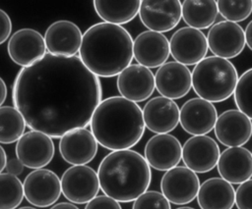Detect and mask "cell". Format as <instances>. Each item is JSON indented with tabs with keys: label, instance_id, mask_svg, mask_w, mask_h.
<instances>
[{
	"label": "cell",
	"instance_id": "obj_10",
	"mask_svg": "<svg viewBox=\"0 0 252 209\" xmlns=\"http://www.w3.org/2000/svg\"><path fill=\"white\" fill-rule=\"evenodd\" d=\"M208 49L205 33L190 26L177 29L169 39L170 55L184 66L197 65L206 58Z\"/></svg>",
	"mask_w": 252,
	"mask_h": 209
},
{
	"label": "cell",
	"instance_id": "obj_27",
	"mask_svg": "<svg viewBox=\"0 0 252 209\" xmlns=\"http://www.w3.org/2000/svg\"><path fill=\"white\" fill-rule=\"evenodd\" d=\"M181 11L184 23L188 26L199 30L211 27L219 14L217 1L215 0H185L181 3Z\"/></svg>",
	"mask_w": 252,
	"mask_h": 209
},
{
	"label": "cell",
	"instance_id": "obj_22",
	"mask_svg": "<svg viewBox=\"0 0 252 209\" xmlns=\"http://www.w3.org/2000/svg\"><path fill=\"white\" fill-rule=\"evenodd\" d=\"M169 54V41L162 33L145 30L133 40L134 59L148 69L159 68L167 61Z\"/></svg>",
	"mask_w": 252,
	"mask_h": 209
},
{
	"label": "cell",
	"instance_id": "obj_33",
	"mask_svg": "<svg viewBox=\"0 0 252 209\" xmlns=\"http://www.w3.org/2000/svg\"><path fill=\"white\" fill-rule=\"evenodd\" d=\"M237 209H252V179L240 183L235 190Z\"/></svg>",
	"mask_w": 252,
	"mask_h": 209
},
{
	"label": "cell",
	"instance_id": "obj_34",
	"mask_svg": "<svg viewBox=\"0 0 252 209\" xmlns=\"http://www.w3.org/2000/svg\"><path fill=\"white\" fill-rule=\"evenodd\" d=\"M85 209H122V207L116 200L106 195H98L88 202Z\"/></svg>",
	"mask_w": 252,
	"mask_h": 209
},
{
	"label": "cell",
	"instance_id": "obj_9",
	"mask_svg": "<svg viewBox=\"0 0 252 209\" xmlns=\"http://www.w3.org/2000/svg\"><path fill=\"white\" fill-rule=\"evenodd\" d=\"M207 42L214 56L226 60L235 58L246 45L244 29L236 23L220 21L210 27Z\"/></svg>",
	"mask_w": 252,
	"mask_h": 209
},
{
	"label": "cell",
	"instance_id": "obj_3",
	"mask_svg": "<svg viewBox=\"0 0 252 209\" xmlns=\"http://www.w3.org/2000/svg\"><path fill=\"white\" fill-rule=\"evenodd\" d=\"M90 127L96 142L111 151L135 146L146 128L141 107L122 96L101 100L92 116Z\"/></svg>",
	"mask_w": 252,
	"mask_h": 209
},
{
	"label": "cell",
	"instance_id": "obj_39",
	"mask_svg": "<svg viewBox=\"0 0 252 209\" xmlns=\"http://www.w3.org/2000/svg\"><path fill=\"white\" fill-rule=\"evenodd\" d=\"M50 209H79L76 205L72 204L71 202H59L54 205Z\"/></svg>",
	"mask_w": 252,
	"mask_h": 209
},
{
	"label": "cell",
	"instance_id": "obj_4",
	"mask_svg": "<svg viewBox=\"0 0 252 209\" xmlns=\"http://www.w3.org/2000/svg\"><path fill=\"white\" fill-rule=\"evenodd\" d=\"M99 187L104 195L117 202H132L151 184L152 171L137 151L117 150L108 153L97 168Z\"/></svg>",
	"mask_w": 252,
	"mask_h": 209
},
{
	"label": "cell",
	"instance_id": "obj_25",
	"mask_svg": "<svg viewBox=\"0 0 252 209\" xmlns=\"http://www.w3.org/2000/svg\"><path fill=\"white\" fill-rule=\"evenodd\" d=\"M197 201L201 209H232L235 204V190L223 179L210 178L200 185Z\"/></svg>",
	"mask_w": 252,
	"mask_h": 209
},
{
	"label": "cell",
	"instance_id": "obj_31",
	"mask_svg": "<svg viewBox=\"0 0 252 209\" xmlns=\"http://www.w3.org/2000/svg\"><path fill=\"white\" fill-rule=\"evenodd\" d=\"M217 5L219 13L225 21L236 24L246 20L252 13V0H219Z\"/></svg>",
	"mask_w": 252,
	"mask_h": 209
},
{
	"label": "cell",
	"instance_id": "obj_40",
	"mask_svg": "<svg viewBox=\"0 0 252 209\" xmlns=\"http://www.w3.org/2000/svg\"><path fill=\"white\" fill-rule=\"evenodd\" d=\"M6 164H7V155L4 148L0 145V174L6 168Z\"/></svg>",
	"mask_w": 252,
	"mask_h": 209
},
{
	"label": "cell",
	"instance_id": "obj_38",
	"mask_svg": "<svg viewBox=\"0 0 252 209\" xmlns=\"http://www.w3.org/2000/svg\"><path fill=\"white\" fill-rule=\"evenodd\" d=\"M7 93H8L7 85L4 81V79L0 77V107L5 102V100L7 98Z\"/></svg>",
	"mask_w": 252,
	"mask_h": 209
},
{
	"label": "cell",
	"instance_id": "obj_37",
	"mask_svg": "<svg viewBox=\"0 0 252 209\" xmlns=\"http://www.w3.org/2000/svg\"><path fill=\"white\" fill-rule=\"evenodd\" d=\"M244 34H245V43L248 46V48L252 51V21H250L249 24L246 26Z\"/></svg>",
	"mask_w": 252,
	"mask_h": 209
},
{
	"label": "cell",
	"instance_id": "obj_41",
	"mask_svg": "<svg viewBox=\"0 0 252 209\" xmlns=\"http://www.w3.org/2000/svg\"><path fill=\"white\" fill-rule=\"evenodd\" d=\"M18 209H36L34 207H31V206H24V207H20Z\"/></svg>",
	"mask_w": 252,
	"mask_h": 209
},
{
	"label": "cell",
	"instance_id": "obj_6",
	"mask_svg": "<svg viewBox=\"0 0 252 209\" xmlns=\"http://www.w3.org/2000/svg\"><path fill=\"white\" fill-rule=\"evenodd\" d=\"M61 193L71 203L86 204L97 196L100 189L96 172L87 166H71L60 179Z\"/></svg>",
	"mask_w": 252,
	"mask_h": 209
},
{
	"label": "cell",
	"instance_id": "obj_16",
	"mask_svg": "<svg viewBox=\"0 0 252 209\" xmlns=\"http://www.w3.org/2000/svg\"><path fill=\"white\" fill-rule=\"evenodd\" d=\"M116 85L122 97L132 102H143L149 99L155 89L153 72L139 64H131L118 76Z\"/></svg>",
	"mask_w": 252,
	"mask_h": 209
},
{
	"label": "cell",
	"instance_id": "obj_14",
	"mask_svg": "<svg viewBox=\"0 0 252 209\" xmlns=\"http://www.w3.org/2000/svg\"><path fill=\"white\" fill-rule=\"evenodd\" d=\"M220 147L208 135H193L182 146V160L185 167L194 173L205 174L212 171L220 158Z\"/></svg>",
	"mask_w": 252,
	"mask_h": 209
},
{
	"label": "cell",
	"instance_id": "obj_28",
	"mask_svg": "<svg viewBox=\"0 0 252 209\" xmlns=\"http://www.w3.org/2000/svg\"><path fill=\"white\" fill-rule=\"evenodd\" d=\"M26 122L14 106L0 107V143L18 141L26 130Z\"/></svg>",
	"mask_w": 252,
	"mask_h": 209
},
{
	"label": "cell",
	"instance_id": "obj_12",
	"mask_svg": "<svg viewBox=\"0 0 252 209\" xmlns=\"http://www.w3.org/2000/svg\"><path fill=\"white\" fill-rule=\"evenodd\" d=\"M139 17L149 30L159 33L170 31L182 18L181 2L179 0H143L140 4Z\"/></svg>",
	"mask_w": 252,
	"mask_h": 209
},
{
	"label": "cell",
	"instance_id": "obj_32",
	"mask_svg": "<svg viewBox=\"0 0 252 209\" xmlns=\"http://www.w3.org/2000/svg\"><path fill=\"white\" fill-rule=\"evenodd\" d=\"M132 209H171V207L161 192L147 190L134 201Z\"/></svg>",
	"mask_w": 252,
	"mask_h": 209
},
{
	"label": "cell",
	"instance_id": "obj_2",
	"mask_svg": "<svg viewBox=\"0 0 252 209\" xmlns=\"http://www.w3.org/2000/svg\"><path fill=\"white\" fill-rule=\"evenodd\" d=\"M79 58L97 78L118 76L134 58L133 38L121 26L94 24L83 34Z\"/></svg>",
	"mask_w": 252,
	"mask_h": 209
},
{
	"label": "cell",
	"instance_id": "obj_20",
	"mask_svg": "<svg viewBox=\"0 0 252 209\" xmlns=\"http://www.w3.org/2000/svg\"><path fill=\"white\" fill-rule=\"evenodd\" d=\"M214 131L222 145L239 147L252 136V121L239 110L229 109L218 116Z\"/></svg>",
	"mask_w": 252,
	"mask_h": 209
},
{
	"label": "cell",
	"instance_id": "obj_30",
	"mask_svg": "<svg viewBox=\"0 0 252 209\" xmlns=\"http://www.w3.org/2000/svg\"><path fill=\"white\" fill-rule=\"evenodd\" d=\"M233 98L237 110L252 121V68L246 70L238 78Z\"/></svg>",
	"mask_w": 252,
	"mask_h": 209
},
{
	"label": "cell",
	"instance_id": "obj_19",
	"mask_svg": "<svg viewBox=\"0 0 252 209\" xmlns=\"http://www.w3.org/2000/svg\"><path fill=\"white\" fill-rule=\"evenodd\" d=\"M144 158L150 167L166 172L176 167L182 158V145L172 134H155L146 143Z\"/></svg>",
	"mask_w": 252,
	"mask_h": 209
},
{
	"label": "cell",
	"instance_id": "obj_1",
	"mask_svg": "<svg viewBox=\"0 0 252 209\" xmlns=\"http://www.w3.org/2000/svg\"><path fill=\"white\" fill-rule=\"evenodd\" d=\"M101 97L99 78L78 56L47 53L22 68L12 85L14 107L26 125L51 138L89 126Z\"/></svg>",
	"mask_w": 252,
	"mask_h": 209
},
{
	"label": "cell",
	"instance_id": "obj_15",
	"mask_svg": "<svg viewBox=\"0 0 252 209\" xmlns=\"http://www.w3.org/2000/svg\"><path fill=\"white\" fill-rule=\"evenodd\" d=\"M82 37L80 27L67 20L52 23L43 36L47 53L60 57L76 56L81 47Z\"/></svg>",
	"mask_w": 252,
	"mask_h": 209
},
{
	"label": "cell",
	"instance_id": "obj_23",
	"mask_svg": "<svg viewBox=\"0 0 252 209\" xmlns=\"http://www.w3.org/2000/svg\"><path fill=\"white\" fill-rule=\"evenodd\" d=\"M145 127L154 133H169L179 124L180 109L176 102L163 96L149 99L143 110Z\"/></svg>",
	"mask_w": 252,
	"mask_h": 209
},
{
	"label": "cell",
	"instance_id": "obj_8",
	"mask_svg": "<svg viewBox=\"0 0 252 209\" xmlns=\"http://www.w3.org/2000/svg\"><path fill=\"white\" fill-rule=\"evenodd\" d=\"M24 196L29 203L39 208L53 205L61 195L59 177L51 170L32 171L24 180Z\"/></svg>",
	"mask_w": 252,
	"mask_h": 209
},
{
	"label": "cell",
	"instance_id": "obj_35",
	"mask_svg": "<svg viewBox=\"0 0 252 209\" xmlns=\"http://www.w3.org/2000/svg\"><path fill=\"white\" fill-rule=\"evenodd\" d=\"M12 31V22L9 15L0 9V45L3 44L10 36Z\"/></svg>",
	"mask_w": 252,
	"mask_h": 209
},
{
	"label": "cell",
	"instance_id": "obj_26",
	"mask_svg": "<svg viewBox=\"0 0 252 209\" xmlns=\"http://www.w3.org/2000/svg\"><path fill=\"white\" fill-rule=\"evenodd\" d=\"M94 9L97 16L104 22L116 26L128 24L139 14L140 0L110 1L94 0Z\"/></svg>",
	"mask_w": 252,
	"mask_h": 209
},
{
	"label": "cell",
	"instance_id": "obj_24",
	"mask_svg": "<svg viewBox=\"0 0 252 209\" xmlns=\"http://www.w3.org/2000/svg\"><path fill=\"white\" fill-rule=\"evenodd\" d=\"M221 179L231 184H240L252 177V153L242 146L227 147L217 164Z\"/></svg>",
	"mask_w": 252,
	"mask_h": 209
},
{
	"label": "cell",
	"instance_id": "obj_18",
	"mask_svg": "<svg viewBox=\"0 0 252 209\" xmlns=\"http://www.w3.org/2000/svg\"><path fill=\"white\" fill-rule=\"evenodd\" d=\"M98 143L86 128L66 132L59 141V152L65 162L73 166L87 165L97 153Z\"/></svg>",
	"mask_w": 252,
	"mask_h": 209
},
{
	"label": "cell",
	"instance_id": "obj_7",
	"mask_svg": "<svg viewBox=\"0 0 252 209\" xmlns=\"http://www.w3.org/2000/svg\"><path fill=\"white\" fill-rule=\"evenodd\" d=\"M200 181L196 173L184 166H176L164 173L160 181L162 195L175 205L192 202L198 194Z\"/></svg>",
	"mask_w": 252,
	"mask_h": 209
},
{
	"label": "cell",
	"instance_id": "obj_36",
	"mask_svg": "<svg viewBox=\"0 0 252 209\" xmlns=\"http://www.w3.org/2000/svg\"><path fill=\"white\" fill-rule=\"evenodd\" d=\"M5 169L8 174L18 177L19 175H21L23 173L24 165L20 162V160L18 158H12L7 161Z\"/></svg>",
	"mask_w": 252,
	"mask_h": 209
},
{
	"label": "cell",
	"instance_id": "obj_42",
	"mask_svg": "<svg viewBox=\"0 0 252 209\" xmlns=\"http://www.w3.org/2000/svg\"><path fill=\"white\" fill-rule=\"evenodd\" d=\"M176 209H194L192 207H187V206H183V207H179V208H176Z\"/></svg>",
	"mask_w": 252,
	"mask_h": 209
},
{
	"label": "cell",
	"instance_id": "obj_5",
	"mask_svg": "<svg viewBox=\"0 0 252 209\" xmlns=\"http://www.w3.org/2000/svg\"><path fill=\"white\" fill-rule=\"evenodd\" d=\"M194 92L206 101L220 103L234 92L238 73L234 65L217 56H209L195 65L191 72Z\"/></svg>",
	"mask_w": 252,
	"mask_h": 209
},
{
	"label": "cell",
	"instance_id": "obj_29",
	"mask_svg": "<svg viewBox=\"0 0 252 209\" xmlns=\"http://www.w3.org/2000/svg\"><path fill=\"white\" fill-rule=\"evenodd\" d=\"M24 188L20 179L8 173L0 174V209H16L23 201Z\"/></svg>",
	"mask_w": 252,
	"mask_h": 209
},
{
	"label": "cell",
	"instance_id": "obj_13",
	"mask_svg": "<svg viewBox=\"0 0 252 209\" xmlns=\"http://www.w3.org/2000/svg\"><path fill=\"white\" fill-rule=\"evenodd\" d=\"M7 52L10 59L22 68L32 65L47 54L43 36L29 27L18 29L11 35Z\"/></svg>",
	"mask_w": 252,
	"mask_h": 209
},
{
	"label": "cell",
	"instance_id": "obj_21",
	"mask_svg": "<svg viewBox=\"0 0 252 209\" xmlns=\"http://www.w3.org/2000/svg\"><path fill=\"white\" fill-rule=\"evenodd\" d=\"M155 83L160 96L171 100L180 99L192 87L191 71L178 62H165L156 72Z\"/></svg>",
	"mask_w": 252,
	"mask_h": 209
},
{
	"label": "cell",
	"instance_id": "obj_17",
	"mask_svg": "<svg viewBox=\"0 0 252 209\" xmlns=\"http://www.w3.org/2000/svg\"><path fill=\"white\" fill-rule=\"evenodd\" d=\"M218 112L213 103L199 97L187 100L179 112V124L192 135H206L216 125Z\"/></svg>",
	"mask_w": 252,
	"mask_h": 209
},
{
	"label": "cell",
	"instance_id": "obj_11",
	"mask_svg": "<svg viewBox=\"0 0 252 209\" xmlns=\"http://www.w3.org/2000/svg\"><path fill=\"white\" fill-rule=\"evenodd\" d=\"M15 152L24 167L37 170L51 162L54 157L55 146L52 138L48 135L40 131H30L19 138Z\"/></svg>",
	"mask_w": 252,
	"mask_h": 209
}]
</instances>
